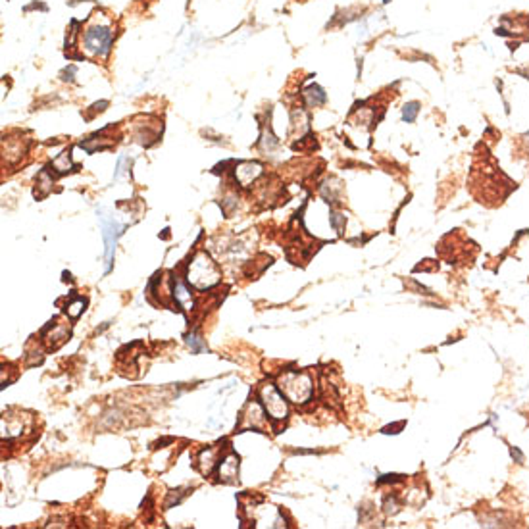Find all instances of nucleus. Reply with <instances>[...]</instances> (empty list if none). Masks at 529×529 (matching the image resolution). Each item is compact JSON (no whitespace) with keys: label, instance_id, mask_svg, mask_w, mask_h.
Returning a JSON list of instances; mask_svg holds the SVG:
<instances>
[{"label":"nucleus","instance_id":"obj_17","mask_svg":"<svg viewBox=\"0 0 529 529\" xmlns=\"http://www.w3.org/2000/svg\"><path fill=\"white\" fill-rule=\"evenodd\" d=\"M420 112V102H408L402 108V120L406 123H412L416 120V115Z\"/></svg>","mask_w":529,"mask_h":529},{"label":"nucleus","instance_id":"obj_7","mask_svg":"<svg viewBox=\"0 0 529 529\" xmlns=\"http://www.w3.org/2000/svg\"><path fill=\"white\" fill-rule=\"evenodd\" d=\"M42 341L47 343L48 351H56L58 346H62L69 337V326L66 324H58V318L50 319L47 326L42 327L41 331Z\"/></svg>","mask_w":529,"mask_h":529},{"label":"nucleus","instance_id":"obj_20","mask_svg":"<svg viewBox=\"0 0 529 529\" xmlns=\"http://www.w3.org/2000/svg\"><path fill=\"white\" fill-rule=\"evenodd\" d=\"M329 224L337 233H343V227H345V216L343 214H337V212H331L329 214Z\"/></svg>","mask_w":529,"mask_h":529},{"label":"nucleus","instance_id":"obj_22","mask_svg":"<svg viewBox=\"0 0 529 529\" xmlns=\"http://www.w3.org/2000/svg\"><path fill=\"white\" fill-rule=\"evenodd\" d=\"M385 512L387 514H397L399 512V502L394 496H387L385 499Z\"/></svg>","mask_w":529,"mask_h":529},{"label":"nucleus","instance_id":"obj_19","mask_svg":"<svg viewBox=\"0 0 529 529\" xmlns=\"http://www.w3.org/2000/svg\"><path fill=\"white\" fill-rule=\"evenodd\" d=\"M185 339H187V345L190 346V351H193L195 354L206 351V345H204L203 337H200V335H197V333H189V335H187Z\"/></svg>","mask_w":529,"mask_h":529},{"label":"nucleus","instance_id":"obj_6","mask_svg":"<svg viewBox=\"0 0 529 529\" xmlns=\"http://www.w3.org/2000/svg\"><path fill=\"white\" fill-rule=\"evenodd\" d=\"M102 222V237H104V244H106V268H104V272L108 273L112 270V262H114V251H115V244H118V237H120V233H122V227L120 224L115 222L114 217H106L101 216Z\"/></svg>","mask_w":529,"mask_h":529},{"label":"nucleus","instance_id":"obj_3","mask_svg":"<svg viewBox=\"0 0 529 529\" xmlns=\"http://www.w3.org/2000/svg\"><path fill=\"white\" fill-rule=\"evenodd\" d=\"M114 42V29L110 25H91L83 37V50L93 58H106Z\"/></svg>","mask_w":529,"mask_h":529},{"label":"nucleus","instance_id":"obj_18","mask_svg":"<svg viewBox=\"0 0 529 529\" xmlns=\"http://www.w3.org/2000/svg\"><path fill=\"white\" fill-rule=\"evenodd\" d=\"M260 147H262V150H266V152H272L275 147H279V139H275V137L272 135V131L268 129V131H264V133H262V139H260Z\"/></svg>","mask_w":529,"mask_h":529},{"label":"nucleus","instance_id":"obj_5","mask_svg":"<svg viewBox=\"0 0 529 529\" xmlns=\"http://www.w3.org/2000/svg\"><path fill=\"white\" fill-rule=\"evenodd\" d=\"M239 431H258V433H266V429H270L268 423V414H266L264 406L260 401H249L246 406L241 412V420L237 426Z\"/></svg>","mask_w":529,"mask_h":529},{"label":"nucleus","instance_id":"obj_16","mask_svg":"<svg viewBox=\"0 0 529 529\" xmlns=\"http://www.w3.org/2000/svg\"><path fill=\"white\" fill-rule=\"evenodd\" d=\"M52 170L56 174H60V176H64V174H68L72 170V154H69V150L62 152L60 157L56 158L55 162H52Z\"/></svg>","mask_w":529,"mask_h":529},{"label":"nucleus","instance_id":"obj_10","mask_svg":"<svg viewBox=\"0 0 529 529\" xmlns=\"http://www.w3.org/2000/svg\"><path fill=\"white\" fill-rule=\"evenodd\" d=\"M264 174V166L258 162H239L235 166V179L241 187H251Z\"/></svg>","mask_w":529,"mask_h":529},{"label":"nucleus","instance_id":"obj_14","mask_svg":"<svg viewBox=\"0 0 529 529\" xmlns=\"http://www.w3.org/2000/svg\"><path fill=\"white\" fill-rule=\"evenodd\" d=\"M302 98H305L308 108H318L322 104H326L327 95L326 91L319 87V85H308V87L305 89V93H302Z\"/></svg>","mask_w":529,"mask_h":529},{"label":"nucleus","instance_id":"obj_9","mask_svg":"<svg viewBox=\"0 0 529 529\" xmlns=\"http://www.w3.org/2000/svg\"><path fill=\"white\" fill-rule=\"evenodd\" d=\"M224 458V447L222 445H214V447H206L200 450L197 458V466L203 475H210L214 472L220 460Z\"/></svg>","mask_w":529,"mask_h":529},{"label":"nucleus","instance_id":"obj_21","mask_svg":"<svg viewBox=\"0 0 529 529\" xmlns=\"http://www.w3.org/2000/svg\"><path fill=\"white\" fill-rule=\"evenodd\" d=\"M187 495L185 493V489H177V491H170L168 493V501H166V508H171L174 504H179L181 502V499Z\"/></svg>","mask_w":529,"mask_h":529},{"label":"nucleus","instance_id":"obj_23","mask_svg":"<svg viewBox=\"0 0 529 529\" xmlns=\"http://www.w3.org/2000/svg\"><path fill=\"white\" fill-rule=\"evenodd\" d=\"M74 74H75V66H69L68 69L62 72V79L64 81H74Z\"/></svg>","mask_w":529,"mask_h":529},{"label":"nucleus","instance_id":"obj_11","mask_svg":"<svg viewBox=\"0 0 529 529\" xmlns=\"http://www.w3.org/2000/svg\"><path fill=\"white\" fill-rule=\"evenodd\" d=\"M217 479L222 483H235L239 479V456L229 453L217 464Z\"/></svg>","mask_w":529,"mask_h":529},{"label":"nucleus","instance_id":"obj_15","mask_svg":"<svg viewBox=\"0 0 529 529\" xmlns=\"http://www.w3.org/2000/svg\"><path fill=\"white\" fill-rule=\"evenodd\" d=\"M85 306H87V300L83 297H72V300L64 308V312L68 314L69 318H79L85 312Z\"/></svg>","mask_w":529,"mask_h":529},{"label":"nucleus","instance_id":"obj_24","mask_svg":"<svg viewBox=\"0 0 529 529\" xmlns=\"http://www.w3.org/2000/svg\"><path fill=\"white\" fill-rule=\"evenodd\" d=\"M402 428H404V421L397 423V426H387V428H383V433H397L394 429H402Z\"/></svg>","mask_w":529,"mask_h":529},{"label":"nucleus","instance_id":"obj_2","mask_svg":"<svg viewBox=\"0 0 529 529\" xmlns=\"http://www.w3.org/2000/svg\"><path fill=\"white\" fill-rule=\"evenodd\" d=\"M278 387L287 401L295 404H306L314 397V381L305 372H283L279 375Z\"/></svg>","mask_w":529,"mask_h":529},{"label":"nucleus","instance_id":"obj_13","mask_svg":"<svg viewBox=\"0 0 529 529\" xmlns=\"http://www.w3.org/2000/svg\"><path fill=\"white\" fill-rule=\"evenodd\" d=\"M174 300H176V305L181 308V310H185V312H193L195 310V299H193V292H190V289L185 283H181V281H177V279H174Z\"/></svg>","mask_w":529,"mask_h":529},{"label":"nucleus","instance_id":"obj_12","mask_svg":"<svg viewBox=\"0 0 529 529\" xmlns=\"http://www.w3.org/2000/svg\"><path fill=\"white\" fill-rule=\"evenodd\" d=\"M25 150H28V141L25 139H12V137H8L4 139V143H2V154H4V162H18L23 154H25Z\"/></svg>","mask_w":529,"mask_h":529},{"label":"nucleus","instance_id":"obj_4","mask_svg":"<svg viewBox=\"0 0 529 529\" xmlns=\"http://www.w3.org/2000/svg\"><path fill=\"white\" fill-rule=\"evenodd\" d=\"M258 401L262 402L266 414L270 416L273 421H283L289 416V401L285 394L279 391L278 385L273 383H264L258 389Z\"/></svg>","mask_w":529,"mask_h":529},{"label":"nucleus","instance_id":"obj_1","mask_svg":"<svg viewBox=\"0 0 529 529\" xmlns=\"http://www.w3.org/2000/svg\"><path fill=\"white\" fill-rule=\"evenodd\" d=\"M185 281L197 291H206L222 281V272L206 251H198L185 270Z\"/></svg>","mask_w":529,"mask_h":529},{"label":"nucleus","instance_id":"obj_8","mask_svg":"<svg viewBox=\"0 0 529 529\" xmlns=\"http://www.w3.org/2000/svg\"><path fill=\"white\" fill-rule=\"evenodd\" d=\"M29 421L31 418L25 414H14V412H8L4 414V420H2V439H18L21 435L25 433V429L29 428Z\"/></svg>","mask_w":529,"mask_h":529}]
</instances>
